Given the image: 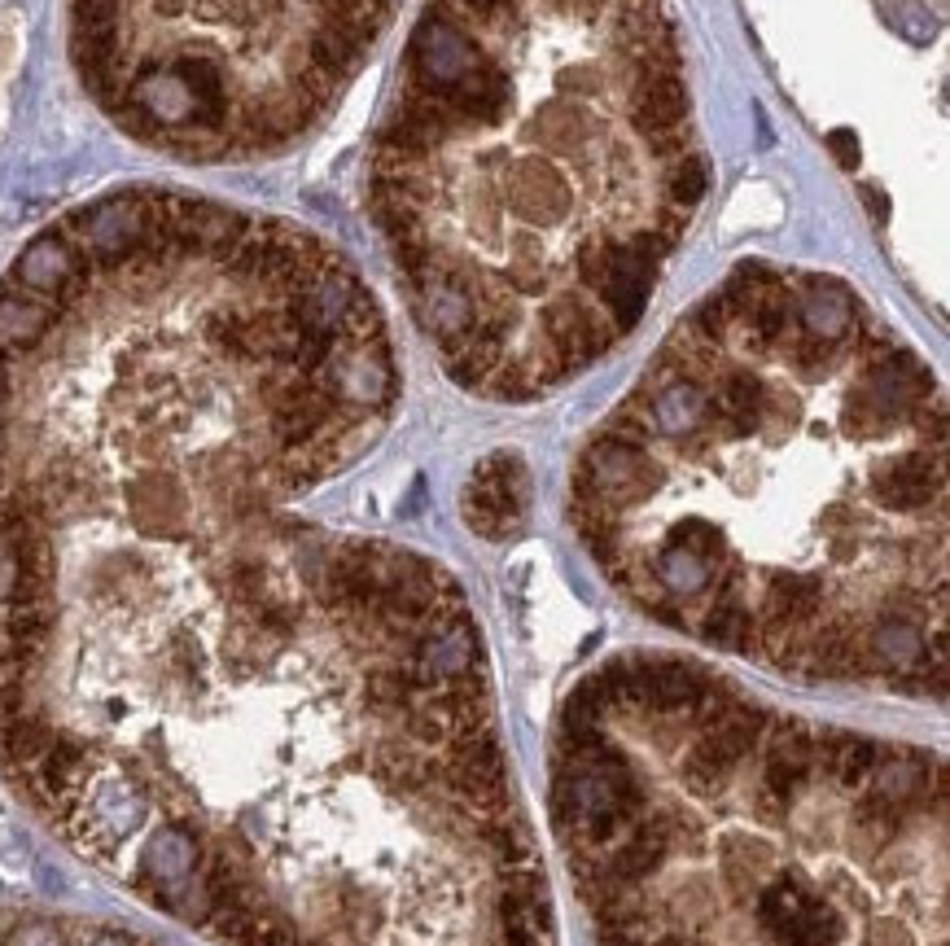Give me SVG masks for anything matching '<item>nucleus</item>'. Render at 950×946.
Listing matches in <instances>:
<instances>
[{
	"mask_svg": "<svg viewBox=\"0 0 950 946\" xmlns=\"http://www.w3.org/2000/svg\"><path fill=\"white\" fill-rule=\"evenodd\" d=\"M648 618L806 679L946 688V403L845 281L745 263L574 465Z\"/></svg>",
	"mask_w": 950,
	"mask_h": 946,
	"instance_id": "obj_2",
	"label": "nucleus"
},
{
	"mask_svg": "<svg viewBox=\"0 0 950 946\" xmlns=\"http://www.w3.org/2000/svg\"><path fill=\"white\" fill-rule=\"evenodd\" d=\"M530 509V473L517 452H491L473 465L465 495H460V513L473 535L482 539H508L517 535Z\"/></svg>",
	"mask_w": 950,
	"mask_h": 946,
	"instance_id": "obj_5",
	"label": "nucleus"
},
{
	"mask_svg": "<svg viewBox=\"0 0 950 946\" xmlns=\"http://www.w3.org/2000/svg\"><path fill=\"white\" fill-rule=\"evenodd\" d=\"M705 189L666 0H430L368 163L416 325L491 399L627 338Z\"/></svg>",
	"mask_w": 950,
	"mask_h": 946,
	"instance_id": "obj_3",
	"label": "nucleus"
},
{
	"mask_svg": "<svg viewBox=\"0 0 950 946\" xmlns=\"http://www.w3.org/2000/svg\"><path fill=\"white\" fill-rule=\"evenodd\" d=\"M395 0H71V53L136 141L241 158L303 136Z\"/></svg>",
	"mask_w": 950,
	"mask_h": 946,
	"instance_id": "obj_4",
	"label": "nucleus"
},
{
	"mask_svg": "<svg viewBox=\"0 0 950 946\" xmlns=\"http://www.w3.org/2000/svg\"><path fill=\"white\" fill-rule=\"evenodd\" d=\"M867 206H872V215H876V219L885 215V206H880V193H876V189H867Z\"/></svg>",
	"mask_w": 950,
	"mask_h": 946,
	"instance_id": "obj_7",
	"label": "nucleus"
},
{
	"mask_svg": "<svg viewBox=\"0 0 950 946\" xmlns=\"http://www.w3.org/2000/svg\"><path fill=\"white\" fill-rule=\"evenodd\" d=\"M828 145H832V154H837V163H841L845 171L859 167V141H854L850 132H832V136H828Z\"/></svg>",
	"mask_w": 950,
	"mask_h": 946,
	"instance_id": "obj_6",
	"label": "nucleus"
},
{
	"mask_svg": "<svg viewBox=\"0 0 950 946\" xmlns=\"http://www.w3.org/2000/svg\"><path fill=\"white\" fill-rule=\"evenodd\" d=\"M386 421L285 360L0 434V771L224 946H473L539 863L456 579L294 513Z\"/></svg>",
	"mask_w": 950,
	"mask_h": 946,
	"instance_id": "obj_1",
	"label": "nucleus"
}]
</instances>
